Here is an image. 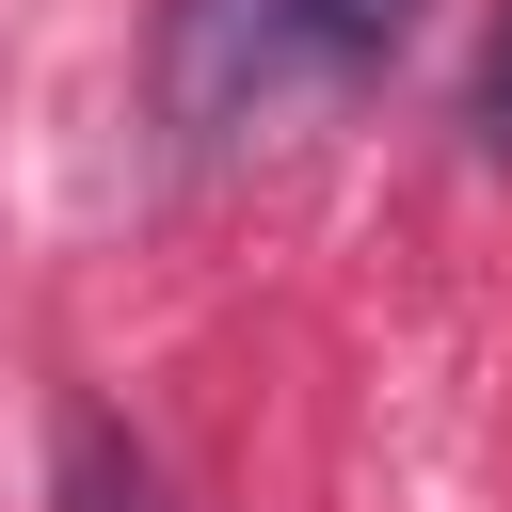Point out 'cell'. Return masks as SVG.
<instances>
[{"label":"cell","instance_id":"1","mask_svg":"<svg viewBox=\"0 0 512 512\" xmlns=\"http://www.w3.org/2000/svg\"><path fill=\"white\" fill-rule=\"evenodd\" d=\"M416 0H192V32H240V96L272 80H336V64H384Z\"/></svg>","mask_w":512,"mask_h":512},{"label":"cell","instance_id":"2","mask_svg":"<svg viewBox=\"0 0 512 512\" xmlns=\"http://www.w3.org/2000/svg\"><path fill=\"white\" fill-rule=\"evenodd\" d=\"M480 144L512 160V16H496V48H480Z\"/></svg>","mask_w":512,"mask_h":512}]
</instances>
